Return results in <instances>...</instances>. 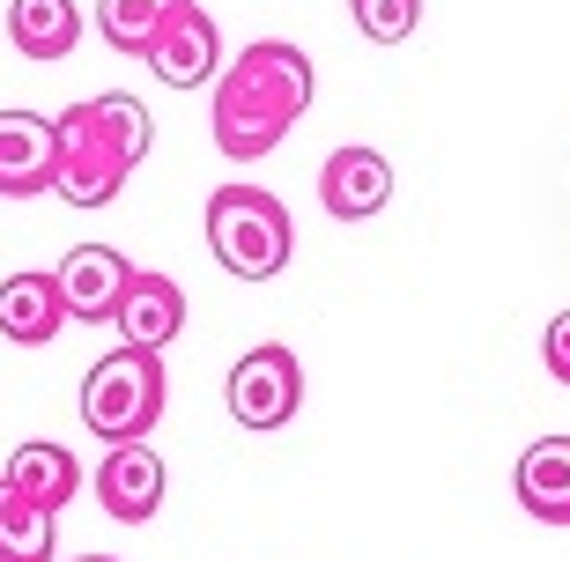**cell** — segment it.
I'll use <instances>...</instances> for the list:
<instances>
[{"instance_id":"1","label":"cell","mask_w":570,"mask_h":562,"mask_svg":"<svg viewBox=\"0 0 570 562\" xmlns=\"http://www.w3.org/2000/svg\"><path fill=\"white\" fill-rule=\"evenodd\" d=\"M312 52L289 38H253L223 75H215V97H208V134L230 164H259L275 156L282 134H289L304 111H312Z\"/></svg>"},{"instance_id":"2","label":"cell","mask_w":570,"mask_h":562,"mask_svg":"<svg viewBox=\"0 0 570 562\" xmlns=\"http://www.w3.org/2000/svg\"><path fill=\"white\" fill-rule=\"evenodd\" d=\"M148 141H156V119L127 89L67 105L60 111V200H75V208L119 200V186L141 170Z\"/></svg>"},{"instance_id":"3","label":"cell","mask_w":570,"mask_h":562,"mask_svg":"<svg viewBox=\"0 0 570 562\" xmlns=\"http://www.w3.org/2000/svg\"><path fill=\"white\" fill-rule=\"evenodd\" d=\"M208 252L237 282H275L296 252V223L267 186H215L208 193Z\"/></svg>"},{"instance_id":"4","label":"cell","mask_w":570,"mask_h":562,"mask_svg":"<svg viewBox=\"0 0 570 562\" xmlns=\"http://www.w3.org/2000/svg\"><path fill=\"white\" fill-rule=\"evenodd\" d=\"M164 355L111 348L97 371L82 377V430L105 444H148V430L164 422Z\"/></svg>"},{"instance_id":"5","label":"cell","mask_w":570,"mask_h":562,"mask_svg":"<svg viewBox=\"0 0 570 562\" xmlns=\"http://www.w3.org/2000/svg\"><path fill=\"white\" fill-rule=\"evenodd\" d=\"M223 400H230L237 430H282V422H296V407H304V363H296V348H282V341L245 348L230 363V377H223Z\"/></svg>"},{"instance_id":"6","label":"cell","mask_w":570,"mask_h":562,"mask_svg":"<svg viewBox=\"0 0 570 562\" xmlns=\"http://www.w3.org/2000/svg\"><path fill=\"white\" fill-rule=\"evenodd\" d=\"M223 67H230L223 60V30H215V16L200 0H186V8L164 22V38L148 45V75L164 89H215Z\"/></svg>"},{"instance_id":"7","label":"cell","mask_w":570,"mask_h":562,"mask_svg":"<svg viewBox=\"0 0 570 562\" xmlns=\"http://www.w3.org/2000/svg\"><path fill=\"white\" fill-rule=\"evenodd\" d=\"M134 259L119 245H75L60 259V304H67V318H82V326H111L119 318V304H127V289H134Z\"/></svg>"},{"instance_id":"8","label":"cell","mask_w":570,"mask_h":562,"mask_svg":"<svg viewBox=\"0 0 570 562\" xmlns=\"http://www.w3.org/2000/svg\"><path fill=\"white\" fill-rule=\"evenodd\" d=\"M60 186V119L45 111H0V193L30 200V193Z\"/></svg>"},{"instance_id":"9","label":"cell","mask_w":570,"mask_h":562,"mask_svg":"<svg viewBox=\"0 0 570 562\" xmlns=\"http://www.w3.org/2000/svg\"><path fill=\"white\" fill-rule=\"evenodd\" d=\"M318 200H326L334 223H371V215H385V200H393V164L363 141L334 148V156L318 164Z\"/></svg>"},{"instance_id":"10","label":"cell","mask_w":570,"mask_h":562,"mask_svg":"<svg viewBox=\"0 0 570 562\" xmlns=\"http://www.w3.org/2000/svg\"><path fill=\"white\" fill-rule=\"evenodd\" d=\"M164 452H148V444H111L105 466H97V503H105V519L119 525H148L156 511H164Z\"/></svg>"},{"instance_id":"11","label":"cell","mask_w":570,"mask_h":562,"mask_svg":"<svg viewBox=\"0 0 570 562\" xmlns=\"http://www.w3.org/2000/svg\"><path fill=\"white\" fill-rule=\"evenodd\" d=\"M119 348H141V355H164L170 341L186 334V289L170 282V274H134V289H127V304H119Z\"/></svg>"},{"instance_id":"12","label":"cell","mask_w":570,"mask_h":562,"mask_svg":"<svg viewBox=\"0 0 570 562\" xmlns=\"http://www.w3.org/2000/svg\"><path fill=\"white\" fill-rule=\"evenodd\" d=\"M511 496L541 525H570V437H533L511 466Z\"/></svg>"},{"instance_id":"13","label":"cell","mask_w":570,"mask_h":562,"mask_svg":"<svg viewBox=\"0 0 570 562\" xmlns=\"http://www.w3.org/2000/svg\"><path fill=\"white\" fill-rule=\"evenodd\" d=\"M60 318H67V304H60V274H8L0 282V334L16 341V348H45V341L60 334Z\"/></svg>"},{"instance_id":"14","label":"cell","mask_w":570,"mask_h":562,"mask_svg":"<svg viewBox=\"0 0 570 562\" xmlns=\"http://www.w3.org/2000/svg\"><path fill=\"white\" fill-rule=\"evenodd\" d=\"M8 489H22L30 503H45V511H67L75 503V489H82V466H75V452L67 444H52V437H30V444H16L8 452Z\"/></svg>"},{"instance_id":"15","label":"cell","mask_w":570,"mask_h":562,"mask_svg":"<svg viewBox=\"0 0 570 562\" xmlns=\"http://www.w3.org/2000/svg\"><path fill=\"white\" fill-rule=\"evenodd\" d=\"M8 38L22 60H67L82 45V8L75 0H8Z\"/></svg>"},{"instance_id":"16","label":"cell","mask_w":570,"mask_h":562,"mask_svg":"<svg viewBox=\"0 0 570 562\" xmlns=\"http://www.w3.org/2000/svg\"><path fill=\"white\" fill-rule=\"evenodd\" d=\"M0 562H60V511L0 481Z\"/></svg>"},{"instance_id":"17","label":"cell","mask_w":570,"mask_h":562,"mask_svg":"<svg viewBox=\"0 0 570 562\" xmlns=\"http://www.w3.org/2000/svg\"><path fill=\"white\" fill-rule=\"evenodd\" d=\"M186 0H97V38L111 45V52H134V60H148V45L164 38V22L178 16Z\"/></svg>"},{"instance_id":"18","label":"cell","mask_w":570,"mask_h":562,"mask_svg":"<svg viewBox=\"0 0 570 562\" xmlns=\"http://www.w3.org/2000/svg\"><path fill=\"white\" fill-rule=\"evenodd\" d=\"M348 16L371 45H401L415 38V22H423V0H348Z\"/></svg>"},{"instance_id":"19","label":"cell","mask_w":570,"mask_h":562,"mask_svg":"<svg viewBox=\"0 0 570 562\" xmlns=\"http://www.w3.org/2000/svg\"><path fill=\"white\" fill-rule=\"evenodd\" d=\"M541 363H549L556 385H570V312L549 318V334H541Z\"/></svg>"},{"instance_id":"20","label":"cell","mask_w":570,"mask_h":562,"mask_svg":"<svg viewBox=\"0 0 570 562\" xmlns=\"http://www.w3.org/2000/svg\"><path fill=\"white\" fill-rule=\"evenodd\" d=\"M75 562H119V555H75Z\"/></svg>"}]
</instances>
